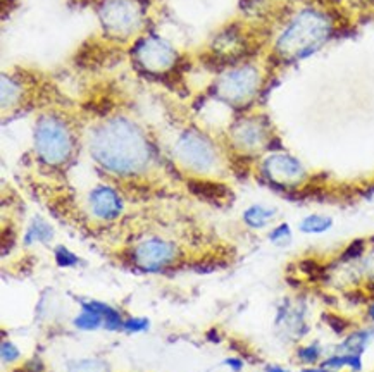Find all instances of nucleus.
<instances>
[{"mask_svg": "<svg viewBox=\"0 0 374 372\" xmlns=\"http://www.w3.org/2000/svg\"><path fill=\"white\" fill-rule=\"evenodd\" d=\"M90 152L98 164L116 175H133L151 160L147 138L126 119H112L95 130Z\"/></svg>", "mask_w": 374, "mask_h": 372, "instance_id": "1", "label": "nucleus"}, {"mask_svg": "<svg viewBox=\"0 0 374 372\" xmlns=\"http://www.w3.org/2000/svg\"><path fill=\"white\" fill-rule=\"evenodd\" d=\"M331 36V21L323 12L307 9L295 19L278 38L276 51L285 59H305L323 47Z\"/></svg>", "mask_w": 374, "mask_h": 372, "instance_id": "2", "label": "nucleus"}, {"mask_svg": "<svg viewBox=\"0 0 374 372\" xmlns=\"http://www.w3.org/2000/svg\"><path fill=\"white\" fill-rule=\"evenodd\" d=\"M35 147L44 162L61 165L71 155V135L59 119L47 115V118H41L36 124Z\"/></svg>", "mask_w": 374, "mask_h": 372, "instance_id": "3", "label": "nucleus"}, {"mask_svg": "<svg viewBox=\"0 0 374 372\" xmlns=\"http://www.w3.org/2000/svg\"><path fill=\"white\" fill-rule=\"evenodd\" d=\"M143 9L138 0H106L101 7L103 28L114 35L126 36L142 21Z\"/></svg>", "mask_w": 374, "mask_h": 372, "instance_id": "4", "label": "nucleus"}, {"mask_svg": "<svg viewBox=\"0 0 374 372\" xmlns=\"http://www.w3.org/2000/svg\"><path fill=\"white\" fill-rule=\"evenodd\" d=\"M180 160L195 171H207L216 162V152L207 138L197 133H186L176 145Z\"/></svg>", "mask_w": 374, "mask_h": 372, "instance_id": "5", "label": "nucleus"}, {"mask_svg": "<svg viewBox=\"0 0 374 372\" xmlns=\"http://www.w3.org/2000/svg\"><path fill=\"white\" fill-rule=\"evenodd\" d=\"M259 71L252 66L235 69L219 81V93L228 102H245L253 97L259 88Z\"/></svg>", "mask_w": 374, "mask_h": 372, "instance_id": "6", "label": "nucleus"}, {"mask_svg": "<svg viewBox=\"0 0 374 372\" xmlns=\"http://www.w3.org/2000/svg\"><path fill=\"white\" fill-rule=\"evenodd\" d=\"M136 61L151 73L168 71L176 62V52L169 43L161 38H145L135 51Z\"/></svg>", "mask_w": 374, "mask_h": 372, "instance_id": "7", "label": "nucleus"}, {"mask_svg": "<svg viewBox=\"0 0 374 372\" xmlns=\"http://www.w3.org/2000/svg\"><path fill=\"white\" fill-rule=\"evenodd\" d=\"M174 257H176L174 245L159 238H152L140 243L133 252L136 266L145 269V271H159L161 267L173 262Z\"/></svg>", "mask_w": 374, "mask_h": 372, "instance_id": "8", "label": "nucleus"}, {"mask_svg": "<svg viewBox=\"0 0 374 372\" xmlns=\"http://www.w3.org/2000/svg\"><path fill=\"white\" fill-rule=\"evenodd\" d=\"M264 172L273 183L290 186L298 183L305 176V169L300 160L292 155L274 154L264 160Z\"/></svg>", "mask_w": 374, "mask_h": 372, "instance_id": "9", "label": "nucleus"}, {"mask_svg": "<svg viewBox=\"0 0 374 372\" xmlns=\"http://www.w3.org/2000/svg\"><path fill=\"white\" fill-rule=\"evenodd\" d=\"M91 212L98 219H116L121 214V198L109 186H98L90 193Z\"/></svg>", "mask_w": 374, "mask_h": 372, "instance_id": "10", "label": "nucleus"}, {"mask_svg": "<svg viewBox=\"0 0 374 372\" xmlns=\"http://www.w3.org/2000/svg\"><path fill=\"white\" fill-rule=\"evenodd\" d=\"M266 131L263 124L256 121H245L235 130V140L245 148H256L264 143Z\"/></svg>", "mask_w": 374, "mask_h": 372, "instance_id": "11", "label": "nucleus"}, {"mask_svg": "<svg viewBox=\"0 0 374 372\" xmlns=\"http://www.w3.org/2000/svg\"><path fill=\"white\" fill-rule=\"evenodd\" d=\"M278 210L274 207H266V205H251L243 212V221L245 224L253 227V229H261V227L268 226L276 216Z\"/></svg>", "mask_w": 374, "mask_h": 372, "instance_id": "12", "label": "nucleus"}, {"mask_svg": "<svg viewBox=\"0 0 374 372\" xmlns=\"http://www.w3.org/2000/svg\"><path fill=\"white\" fill-rule=\"evenodd\" d=\"M373 336H374L373 329L355 331V333H352L350 336H348L347 340L340 345V351H342V353L360 355L365 350V346L369 345V341L373 340Z\"/></svg>", "mask_w": 374, "mask_h": 372, "instance_id": "13", "label": "nucleus"}, {"mask_svg": "<svg viewBox=\"0 0 374 372\" xmlns=\"http://www.w3.org/2000/svg\"><path fill=\"white\" fill-rule=\"evenodd\" d=\"M333 226V219L330 216H321V214H310V216L303 217L298 224V229L305 234H323L331 229Z\"/></svg>", "mask_w": 374, "mask_h": 372, "instance_id": "14", "label": "nucleus"}, {"mask_svg": "<svg viewBox=\"0 0 374 372\" xmlns=\"http://www.w3.org/2000/svg\"><path fill=\"white\" fill-rule=\"evenodd\" d=\"M83 309H90L95 310L97 314H101L103 317V326H106L107 329L123 328L124 322H121V316H119L114 309H111L109 305L98 304V301H86V304H83Z\"/></svg>", "mask_w": 374, "mask_h": 372, "instance_id": "15", "label": "nucleus"}, {"mask_svg": "<svg viewBox=\"0 0 374 372\" xmlns=\"http://www.w3.org/2000/svg\"><path fill=\"white\" fill-rule=\"evenodd\" d=\"M52 227L47 224V222L44 221V219L36 217L35 221L31 222V226L28 227L26 231V238H24V242L28 243V245H31V243L35 242H41V243H47L52 239Z\"/></svg>", "mask_w": 374, "mask_h": 372, "instance_id": "16", "label": "nucleus"}, {"mask_svg": "<svg viewBox=\"0 0 374 372\" xmlns=\"http://www.w3.org/2000/svg\"><path fill=\"white\" fill-rule=\"evenodd\" d=\"M188 186L195 195L203 198H221L228 193L223 185L211 183V181H190Z\"/></svg>", "mask_w": 374, "mask_h": 372, "instance_id": "17", "label": "nucleus"}, {"mask_svg": "<svg viewBox=\"0 0 374 372\" xmlns=\"http://www.w3.org/2000/svg\"><path fill=\"white\" fill-rule=\"evenodd\" d=\"M324 369H342V367H352L354 371H360L363 363H360V355L352 353H340L335 357H330L323 363Z\"/></svg>", "mask_w": 374, "mask_h": 372, "instance_id": "18", "label": "nucleus"}, {"mask_svg": "<svg viewBox=\"0 0 374 372\" xmlns=\"http://www.w3.org/2000/svg\"><path fill=\"white\" fill-rule=\"evenodd\" d=\"M102 322H103V317L101 314H97L95 310H90V309H83V312L76 317V319H74V326L80 329L91 331V329H97Z\"/></svg>", "mask_w": 374, "mask_h": 372, "instance_id": "19", "label": "nucleus"}, {"mask_svg": "<svg viewBox=\"0 0 374 372\" xmlns=\"http://www.w3.org/2000/svg\"><path fill=\"white\" fill-rule=\"evenodd\" d=\"M269 242L278 247L288 245L292 242V227H290V224H286V222H281L280 226H276L269 233Z\"/></svg>", "mask_w": 374, "mask_h": 372, "instance_id": "20", "label": "nucleus"}, {"mask_svg": "<svg viewBox=\"0 0 374 372\" xmlns=\"http://www.w3.org/2000/svg\"><path fill=\"white\" fill-rule=\"evenodd\" d=\"M19 97V85L11 78L4 76L2 80V105H12L16 98Z\"/></svg>", "mask_w": 374, "mask_h": 372, "instance_id": "21", "label": "nucleus"}, {"mask_svg": "<svg viewBox=\"0 0 374 372\" xmlns=\"http://www.w3.org/2000/svg\"><path fill=\"white\" fill-rule=\"evenodd\" d=\"M69 372H107V366L101 361H80L69 366Z\"/></svg>", "mask_w": 374, "mask_h": 372, "instance_id": "22", "label": "nucleus"}, {"mask_svg": "<svg viewBox=\"0 0 374 372\" xmlns=\"http://www.w3.org/2000/svg\"><path fill=\"white\" fill-rule=\"evenodd\" d=\"M56 260L62 267H69V266H74V264H78L76 255L71 254V252L64 247H59L56 250Z\"/></svg>", "mask_w": 374, "mask_h": 372, "instance_id": "23", "label": "nucleus"}, {"mask_svg": "<svg viewBox=\"0 0 374 372\" xmlns=\"http://www.w3.org/2000/svg\"><path fill=\"white\" fill-rule=\"evenodd\" d=\"M321 355V348L318 345H309L303 346V348L298 350V358L305 363H314Z\"/></svg>", "mask_w": 374, "mask_h": 372, "instance_id": "24", "label": "nucleus"}, {"mask_svg": "<svg viewBox=\"0 0 374 372\" xmlns=\"http://www.w3.org/2000/svg\"><path fill=\"white\" fill-rule=\"evenodd\" d=\"M19 357V350L16 348L12 343H2V361L4 362H14Z\"/></svg>", "mask_w": 374, "mask_h": 372, "instance_id": "25", "label": "nucleus"}, {"mask_svg": "<svg viewBox=\"0 0 374 372\" xmlns=\"http://www.w3.org/2000/svg\"><path fill=\"white\" fill-rule=\"evenodd\" d=\"M123 328L130 333H138V331H143L148 328V321L147 319H128L123 324Z\"/></svg>", "mask_w": 374, "mask_h": 372, "instance_id": "26", "label": "nucleus"}, {"mask_svg": "<svg viewBox=\"0 0 374 372\" xmlns=\"http://www.w3.org/2000/svg\"><path fill=\"white\" fill-rule=\"evenodd\" d=\"M226 363H228V366H231L233 369H236V371L242 369V362H238V361H236V358H230V361H226Z\"/></svg>", "mask_w": 374, "mask_h": 372, "instance_id": "27", "label": "nucleus"}, {"mask_svg": "<svg viewBox=\"0 0 374 372\" xmlns=\"http://www.w3.org/2000/svg\"><path fill=\"white\" fill-rule=\"evenodd\" d=\"M268 372H288V371L281 369V367H269Z\"/></svg>", "mask_w": 374, "mask_h": 372, "instance_id": "28", "label": "nucleus"}, {"mask_svg": "<svg viewBox=\"0 0 374 372\" xmlns=\"http://www.w3.org/2000/svg\"><path fill=\"white\" fill-rule=\"evenodd\" d=\"M369 317H371V321L374 322V304L369 307Z\"/></svg>", "mask_w": 374, "mask_h": 372, "instance_id": "29", "label": "nucleus"}, {"mask_svg": "<svg viewBox=\"0 0 374 372\" xmlns=\"http://www.w3.org/2000/svg\"><path fill=\"white\" fill-rule=\"evenodd\" d=\"M302 372H328L326 369H305V371H302Z\"/></svg>", "mask_w": 374, "mask_h": 372, "instance_id": "30", "label": "nucleus"}]
</instances>
